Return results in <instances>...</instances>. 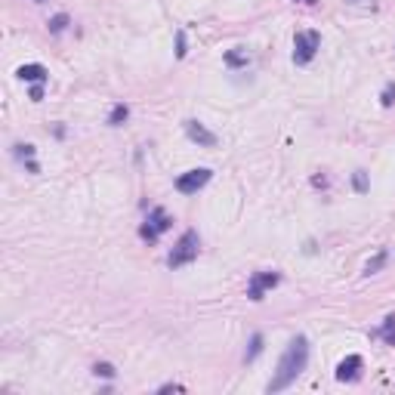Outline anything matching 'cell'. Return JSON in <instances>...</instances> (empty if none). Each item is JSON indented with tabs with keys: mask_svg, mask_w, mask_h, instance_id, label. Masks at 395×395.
<instances>
[{
	"mask_svg": "<svg viewBox=\"0 0 395 395\" xmlns=\"http://www.w3.org/2000/svg\"><path fill=\"white\" fill-rule=\"evenodd\" d=\"M198 247H201V241H198V232H195V228H189V232L182 235L180 241H176L173 253L167 257V266H170V269H182V266L195 263V259H198Z\"/></svg>",
	"mask_w": 395,
	"mask_h": 395,
	"instance_id": "7a4b0ae2",
	"label": "cell"
},
{
	"mask_svg": "<svg viewBox=\"0 0 395 395\" xmlns=\"http://www.w3.org/2000/svg\"><path fill=\"white\" fill-rule=\"evenodd\" d=\"M299 3H309L312 6V3H318V0H299Z\"/></svg>",
	"mask_w": 395,
	"mask_h": 395,
	"instance_id": "44dd1931",
	"label": "cell"
},
{
	"mask_svg": "<svg viewBox=\"0 0 395 395\" xmlns=\"http://www.w3.org/2000/svg\"><path fill=\"white\" fill-rule=\"evenodd\" d=\"M361 367H365L361 355H349V359H343L340 365H337V380H340V383H352V380L361 377Z\"/></svg>",
	"mask_w": 395,
	"mask_h": 395,
	"instance_id": "52a82bcc",
	"label": "cell"
},
{
	"mask_svg": "<svg viewBox=\"0 0 395 395\" xmlns=\"http://www.w3.org/2000/svg\"><path fill=\"white\" fill-rule=\"evenodd\" d=\"M226 62H228V65H247V62H250V56H247V50L244 47H235L232 50V53H226Z\"/></svg>",
	"mask_w": 395,
	"mask_h": 395,
	"instance_id": "30bf717a",
	"label": "cell"
},
{
	"mask_svg": "<svg viewBox=\"0 0 395 395\" xmlns=\"http://www.w3.org/2000/svg\"><path fill=\"white\" fill-rule=\"evenodd\" d=\"M383 263H386V250H380L377 257L371 259V263H367V269H365V275H377L380 269H383Z\"/></svg>",
	"mask_w": 395,
	"mask_h": 395,
	"instance_id": "9a60e30c",
	"label": "cell"
},
{
	"mask_svg": "<svg viewBox=\"0 0 395 395\" xmlns=\"http://www.w3.org/2000/svg\"><path fill=\"white\" fill-rule=\"evenodd\" d=\"M278 281H281V275H278V272H253L250 288H247V297H250V299H263L266 290L278 288Z\"/></svg>",
	"mask_w": 395,
	"mask_h": 395,
	"instance_id": "8992f818",
	"label": "cell"
},
{
	"mask_svg": "<svg viewBox=\"0 0 395 395\" xmlns=\"http://www.w3.org/2000/svg\"><path fill=\"white\" fill-rule=\"evenodd\" d=\"M380 102H383L386 108H392V105H395V84H389L383 93H380Z\"/></svg>",
	"mask_w": 395,
	"mask_h": 395,
	"instance_id": "2e32d148",
	"label": "cell"
},
{
	"mask_svg": "<svg viewBox=\"0 0 395 395\" xmlns=\"http://www.w3.org/2000/svg\"><path fill=\"white\" fill-rule=\"evenodd\" d=\"M377 337H383V340L389 343V346H395V315L386 318V321H383V328L377 330Z\"/></svg>",
	"mask_w": 395,
	"mask_h": 395,
	"instance_id": "4fadbf2b",
	"label": "cell"
},
{
	"mask_svg": "<svg viewBox=\"0 0 395 395\" xmlns=\"http://www.w3.org/2000/svg\"><path fill=\"white\" fill-rule=\"evenodd\" d=\"M259 352H263V334H253V340H250V349H247L244 361H253V359H257Z\"/></svg>",
	"mask_w": 395,
	"mask_h": 395,
	"instance_id": "5bb4252c",
	"label": "cell"
},
{
	"mask_svg": "<svg viewBox=\"0 0 395 395\" xmlns=\"http://www.w3.org/2000/svg\"><path fill=\"white\" fill-rule=\"evenodd\" d=\"M306 365H309V340H306V337H294V340L288 343V349H284L281 361H278L275 377L269 380V386H266V389H269V392L288 389V386L294 383L299 374L306 371Z\"/></svg>",
	"mask_w": 395,
	"mask_h": 395,
	"instance_id": "6da1fadb",
	"label": "cell"
},
{
	"mask_svg": "<svg viewBox=\"0 0 395 395\" xmlns=\"http://www.w3.org/2000/svg\"><path fill=\"white\" fill-rule=\"evenodd\" d=\"M65 25H68V16H56V19H50V31H53V34L65 31Z\"/></svg>",
	"mask_w": 395,
	"mask_h": 395,
	"instance_id": "e0dca14e",
	"label": "cell"
},
{
	"mask_svg": "<svg viewBox=\"0 0 395 395\" xmlns=\"http://www.w3.org/2000/svg\"><path fill=\"white\" fill-rule=\"evenodd\" d=\"M210 170L207 167H198V170H189V173H182L180 180H176V192H182V195H195L198 189H204L210 182Z\"/></svg>",
	"mask_w": 395,
	"mask_h": 395,
	"instance_id": "5b68a950",
	"label": "cell"
},
{
	"mask_svg": "<svg viewBox=\"0 0 395 395\" xmlns=\"http://www.w3.org/2000/svg\"><path fill=\"white\" fill-rule=\"evenodd\" d=\"M93 371H96V377H114V367L105 365V361H102V365H96Z\"/></svg>",
	"mask_w": 395,
	"mask_h": 395,
	"instance_id": "d6986e66",
	"label": "cell"
},
{
	"mask_svg": "<svg viewBox=\"0 0 395 395\" xmlns=\"http://www.w3.org/2000/svg\"><path fill=\"white\" fill-rule=\"evenodd\" d=\"M16 158L28 161V170H31V173H37V164L31 161V158H34V145H16Z\"/></svg>",
	"mask_w": 395,
	"mask_h": 395,
	"instance_id": "7c38bea8",
	"label": "cell"
},
{
	"mask_svg": "<svg viewBox=\"0 0 395 395\" xmlns=\"http://www.w3.org/2000/svg\"><path fill=\"white\" fill-rule=\"evenodd\" d=\"M34 3H41V0H34Z\"/></svg>",
	"mask_w": 395,
	"mask_h": 395,
	"instance_id": "7402d4cb",
	"label": "cell"
},
{
	"mask_svg": "<svg viewBox=\"0 0 395 395\" xmlns=\"http://www.w3.org/2000/svg\"><path fill=\"white\" fill-rule=\"evenodd\" d=\"M170 226H173V220H170V216H167V210H164V207H155V210H151V213H149V220L142 222V228H139V235H142V238L151 244V241H158V238H161V232H167Z\"/></svg>",
	"mask_w": 395,
	"mask_h": 395,
	"instance_id": "277c9868",
	"label": "cell"
},
{
	"mask_svg": "<svg viewBox=\"0 0 395 395\" xmlns=\"http://www.w3.org/2000/svg\"><path fill=\"white\" fill-rule=\"evenodd\" d=\"M127 118H130V108H127V105H114L111 114H108V124H111V127H120Z\"/></svg>",
	"mask_w": 395,
	"mask_h": 395,
	"instance_id": "8fae6325",
	"label": "cell"
},
{
	"mask_svg": "<svg viewBox=\"0 0 395 395\" xmlns=\"http://www.w3.org/2000/svg\"><path fill=\"white\" fill-rule=\"evenodd\" d=\"M318 47H321V34L318 31H297L294 37V62L297 65H309L315 59Z\"/></svg>",
	"mask_w": 395,
	"mask_h": 395,
	"instance_id": "3957f363",
	"label": "cell"
},
{
	"mask_svg": "<svg viewBox=\"0 0 395 395\" xmlns=\"http://www.w3.org/2000/svg\"><path fill=\"white\" fill-rule=\"evenodd\" d=\"M16 74L22 81H28V84H43V81H47V68L43 65H22Z\"/></svg>",
	"mask_w": 395,
	"mask_h": 395,
	"instance_id": "9c48e42d",
	"label": "cell"
},
{
	"mask_svg": "<svg viewBox=\"0 0 395 395\" xmlns=\"http://www.w3.org/2000/svg\"><path fill=\"white\" fill-rule=\"evenodd\" d=\"M355 189H359V192H367V173L365 170H355Z\"/></svg>",
	"mask_w": 395,
	"mask_h": 395,
	"instance_id": "ac0fdd59",
	"label": "cell"
},
{
	"mask_svg": "<svg viewBox=\"0 0 395 395\" xmlns=\"http://www.w3.org/2000/svg\"><path fill=\"white\" fill-rule=\"evenodd\" d=\"M31 99H34V102L43 99V84H34V87H31Z\"/></svg>",
	"mask_w": 395,
	"mask_h": 395,
	"instance_id": "ffe728a7",
	"label": "cell"
},
{
	"mask_svg": "<svg viewBox=\"0 0 395 395\" xmlns=\"http://www.w3.org/2000/svg\"><path fill=\"white\" fill-rule=\"evenodd\" d=\"M186 136L192 139V142L204 145V149H213L216 145V133H210L204 124H198V120H186Z\"/></svg>",
	"mask_w": 395,
	"mask_h": 395,
	"instance_id": "ba28073f",
	"label": "cell"
}]
</instances>
